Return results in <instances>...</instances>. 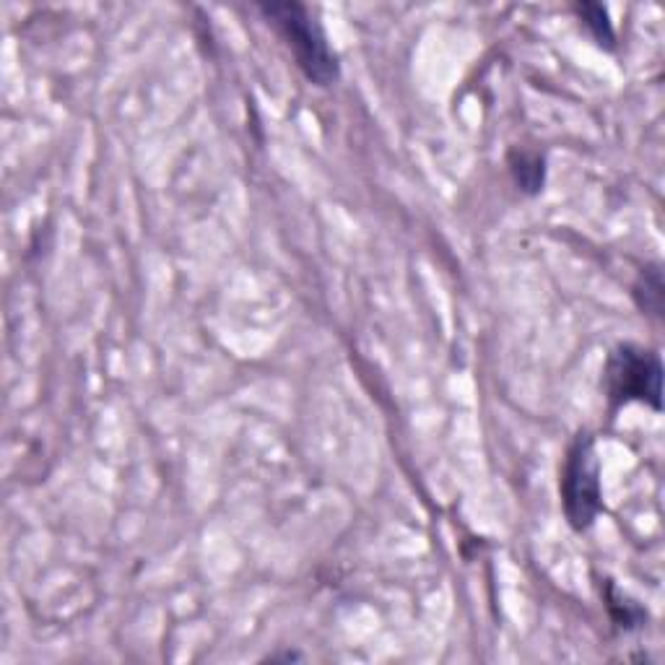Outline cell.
Listing matches in <instances>:
<instances>
[{
  "label": "cell",
  "instance_id": "52a82bcc",
  "mask_svg": "<svg viewBox=\"0 0 665 665\" xmlns=\"http://www.w3.org/2000/svg\"><path fill=\"white\" fill-rule=\"evenodd\" d=\"M572 11H574V16L582 21V26H585L587 34H591V37L603 47V50H608V52L616 50L614 21H611V13H608L606 5L585 0V3H574Z\"/></svg>",
  "mask_w": 665,
  "mask_h": 665
},
{
  "label": "cell",
  "instance_id": "3957f363",
  "mask_svg": "<svg viewBox=\"0 0 665 665\" xmlns=\"http://www.w3.org/2000/svg\"><path fill=\"white\" fill-rule=\"evenodd\" d=\"M561 510L574 533H585L603 512L600 460L595 453V436L580 432L567 450L559 481Z\"/></svg>",
  "mask_w": 665,
  "mask_h": 665
},
{
  "label": "cell",
  "instance_id": "6da1fadb",
  "mask_svg": "<svg viewBox=\"0 0 665 665\" xmlns=\"http://www.w3.org/2000/svg\"><path fill=\"white\" fill-rule=\"evenodd\" d=\"M260 16L289 47L294 66L312 86L328 89L341 79V60L330 47L328 34L304 3H260Z\"/></svg>",
  "mask_w": 665,
  "mask_h": 665
},
{
  "label": "cell",
  "instance_id": "5b68a950",
  "mask_svg": "<svg viewBox=\"0 0 665 665\" xmlns=\"http://www.w3.org/2000/svg\"><path fill=\"white\" fill-rule=\"evenodd\" d=\"M632 300L642 315L663 320L665 312V283L661 262H648L632 283Z\"/></svg>",
  "mask_w": 665,
  "mask_h": 665
},
{
  "label": "cell",
  "instance_id": "277c9868",
  "mask_svg": "<svg viewBox=\"0 0 665 665\" xmlns=\"http://www.w3.org/2000/svg\"><path fill=\"white\" fill-rule=\"evenodd\" d=\"M508 170L512 183L517 185L520 192L525 196H538L546 185V156L538 154V151L523 149V145H515V149L508 154Z\"/></svg>",
  "mask_w": 665,
  "mask_h": 665
},
{
  "label": "cell",
  "instance_id": "7a4b0ae2",
  "mask_svg": "<svg viewBox=\"0 0 665 665\" xmlns=\"http://www.w3.org/2000/svg\"><path fill=\"white\" fill-rule=\"evenodd\" d=\"M603 395L616 413L629 404H644L663 411V359L640 343H619L603 364Z\"/></svg>",
  "mask_w": 665,
  "mask_h": 665
},
{
  "label": "cell",
  "instance_id": "8992f818",
  "mask_svg": "<svg viewBox=\"0 0 665 665\" xmlns=\"http://www.w3.org/2000/svg\"><path fill=\"white\" fill-rule=\"evenodd\" d=\"M603 600H606V608H608V614H611V621L619 629H623V632L642 629L644 621H648V611H644L640 603L629 598L627 593H621L611 580H606V585H603Z\"/></svg>",
  "mask_w": 665,
  "mask_h": 665
}]
</instances>
